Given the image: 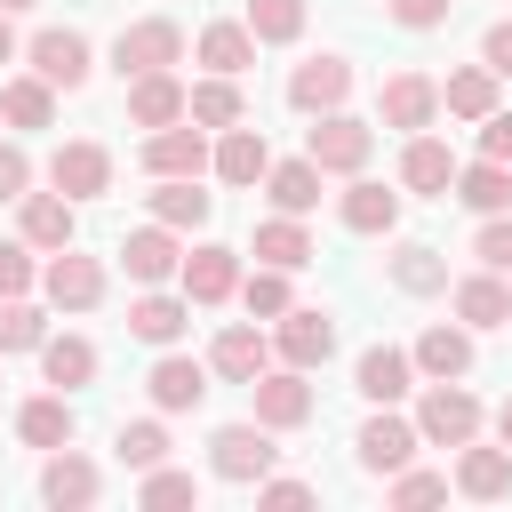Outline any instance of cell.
<instances>
[{"label": "cell", "mask_w": 512, "mask_h": 512, "mask_svg": "<svg viewBox=\"0 0 512 512\" xmlns=\"http://www.w3.org/2000/svg\"><path fill=\"white\" fill-rule=\"evenodd\" d=\"M416 432H424L432 448H464V440L480 432V400H472L456 376H432V392L416 400Z\"/></svg>", "instance_id": "1"}, {"label": "cell", "mask_w": 512, "mask_h": 512, "mask_svg": "<svg viewBox=\"0 0 512 512\" xmlns=\"http://www.w3.org/2000/svg\"><path fill=\"white\" fill-rule=\"evenodd\" d=\"M368 152H376V136L352 112H320V128L304 136V160H320V176H360Z\"/></svg>", "instance_id": "2"}, {"label": "cell", "mask_w": 512, "mask_h": 512, "mask_svg": "<svg viewBox=\"0 0 512 512\" xmlns=\"http://www.w3.org/2000/svg\"><path fill=\"white\" fill-rule=\"evenodd\" d=\"M272 456H280V448H272V424H224V432L208 440L216 480H240V488H248V480H264V472H272Z\"/></svg>", "instance_id": "3"}, {"label": "cell", "mask_w": 512, "mask_h": 512, "mask_svg": "<svg viewBox=\"0 0 512 512\" xmlns=\"http://www.w3.org/2000/svg\"><path fill=\"white\" fill-rule=\"evenodd\" d=\"M176 56H184V32H176L168 16H144V24H128V32L112 40V64H120L128 80H136V72H168Z\"/></svg>", "instance_id": "4"}, {"label": "cell", "mask_w": 512, "mask_h": 512, "mask_svg": "<svg viewBox=\"0 0 512 512\" xmlns=\"http://www.w3.org/2000/svg\"><path fill=\"white\" fill-rule=\"evenodd\" d=\"M248 400H256V424H272V432H296V424L312 416V384H304V368H264V376L248 384Z\"/></svg>", "instance_id": "5"}, {"label": "cell", "mask_w": 512, "mask_h": 512, "mask_svg": "<svg viewBox=\"0 0 512 512\" xmlns=\"http://www.w3.org/2000/svg\"><path fill=\"white\" fill-rule=\"evenodd\" d=\"M48 184H56L64 200H96V192L112 184V152L88 144V136H72V144H56V160H48Z\"/></svg>", "instance_id": "6"}, {"label": "cell", "mask_w": 512, "mask_h": 512, "mask_svg": "<svg viewBox=\"0 0 512 512\" xmlns=\"http://www.w3.org/2000/svg\"><path fill=\"white\" fill-rule=\"evenodd\" d=\"M376 112H384V128H432V112H440V80H424V72H392L384 88H376Z\"/></svg>", "instance_id": "7"}, {"label": "cell", "mask_w": 512, "mask_h": 512, "mask_svg": "<svg viewBox=\"0 0 512 512\" xmlns=\"http://www.w3.org/2000/svg\"><path fill=\"white\" fill-rule=\"evenodd\" d=\"M128 120L136 128H176V120H192V88H176L168 72H136L128 80Z\"/></svg>", "instance_id": "8"}, {"label": "cell", "mask_w": 512, "mask_h": 512, "mask_svg": "<svg viewBox=\"0 0 512 512\" xmlns=\"http://www.w3.org/2000/svg\"><path fill=\"white\" fill-rule=\"evenodd\" d=\"M352 96V64L344 56H312V64H296V80H288V104L296 112H336Z\"/></svg>", "instance_id": "9"}, {"label": "cell", "mask_w": 512, "mask_h": 512, "mask_svg": "<svg viewBox=\"0 0 512 512\" xmlns=\"http://www.w3.org/2000/svg\"><path fill=\"white\" fill-rule=\"evenodd\" d=\"M120 264H128V280H144V288H160L168 272H184V256H176V224H144V232H128V240H120Z\"/></svg>", "instance_id": "10"}, {"label": "cell", "mask_w": 512, "mask_h": 512, "mask_svg": "<svg viewBox=\"0 0 512 512\" xmlns=\"http://www.w3.org/2000/svg\"><path fill=\"white\" fill-rule=\"evenodd\" d=\"M208 160H216V152H208L200 128H152V136H144V168H152V176H200Z\"/></svg>", "instance_id": "11"}, {"label": "cell", "mask_w": 512, "mask_h": 512, "mask_svg": "<svg viewBox=\"0 0 512 512\" xmlns=\"http://www.w3.org/2000/svg\"><path fill=\"white\" fill-rule=\"evenodd\" d=\"M328 352H336V320L288 304V312H280V360H288V368H320Z\"/></svg>", "instance_id": "12"}, {"label": "cell", "mask_w": 512, "mask_h": 512, "mask_svg": "<svg viewBox=\"0 0 512 512\" xmlns=\"http://www.w3.org/2000/svg\"><path fill=\"white\" fill-rule=\"evenodd\" d=\"M40 280H48V304H64V312H88V304L104 296V272H96V256H72V248H56V264H48Z\"/></svg>", "instance_id": "13"}, {"label": "cell", "mask_w": 512, "mask_h": 512, "mask_svg": "<svg viewBox=\"0 0 512 512\" xmlns=\"http://www.w3.org/2000/svg\"><path fill=\"white\" fill-rule=\"evenodd\" d=\"M416 440H424L416 424H400V416H368L352 448H360V464H368V472H400V464L416 456Z\"/></svg>", "instance_id": "14"}, {"label": "cell", "mask_w": 512, "mask_h": 512, "mask_svg": "<svg viewBox=\"0 0 512 512\" xmlns=\"http://www.w3.org/2000/svg\"><path fill=\"white\" fill-rule=\"evenodd\" d=\"M32 72H40L48 88H80V80H88V40H80V32H40V40H32Z\"/></svg>", "instance_id": "15"}, {"label": "cell", "mask_w": 512, "mask_h": 512, "mask_svg": "<svg viewBox=\"0 0 512 512\" xmlns=\"http://www.w3.org/2000/svg\"><path fill=\"white\" fill-rule=\"evenodd\" d=\"M232 288H240V256L232 248H192L184 256V296L192 304H224Z\"/></svg>", "instance_id": "16"}, {"label": "cell", "mask_w": 512, "mask_h": 512, "mask_svg": "<svg viewBox=\"0 0 512 512\" xmlns=\"http://www.w3.org/2000/svg\"><path fill=\"white\" fill-rule=\"evenodd\" d=\"M456 320H464V328H512V288H504L496 272L456 280Z\"/></svg>", "instance_id": "17"}, {"label": "cell", "mask_w": 512, "mask_h": 512, "mask_svg": "<svg viewBox=\"0 0 512 512\" xmlns=\"http://www.w3.org/2000/svg\"><path fill=\"white\" fill-rule=\"evenodd\" d=\"M144 392H152V408H200V400H208V368L184 360V352H168V360L144 376Z\"/></svg>", "instance_id": "18"}, {"label": "cell", "mask_w": 512, "mask_h": 512, "mask_svg": "<svg viewBox=\"0 0 512 512\" xmlns=\"http://www.w3.org/2000/svg\"><path fill=\"white\" fill-rule=\"evenodd\" d=\"M400 184H408V192H448V184H456V152H448L440 136H408V152H400Z\"/></svg>", "instance_id": "19"}, {"label": "cell", "mask_w": 512, "mask_h": 512, "mask_svg": "<svg viewBox=\"0 0 512 512\" xmlns=\"http://www.w3.org/2000/svg\"><path fill=\"white\" fill-rule=\"evenodd\" d=\"M184 320H192V296H136L128 304V336H144V344H176L184 336Z\"/></svg>", "instance_id": "20"}, {"label": "cell", "mask_w": 512, "mask_h": 512, "mask_svg": "<svg viewBox=\"0 0 512 512\" xmlns=\"http://www.w3.org/2000/svg\"><path fill=\"white\" fill-rule=\"evenodd\" d=\"M264 360H272V344H264L256 328H224V336H216V352H208V368H216L224 384H256V376H264Z\"/></svg>", "instance_id": "21"}, {"label": "cell", "mask_w": 512, "mask_h": 512, "mask_svg": "<svg viewBox=\"0 0 512 512\" xmlns=\"http://www.w3.org/2000/svg\"><path fill=\"white\" fill-rule=\"evenodd\" d=\"M456 488H464V496H480V504H496V496H512V448H472V440H464V464H456Z\"/></svg>", "instance_id": "22"}, {"label": "cell", "mask_w": 512, "mask_h": 512, "mask_svg": "<svg viewBox=\"0 0 512 512\" xmlns=\"http://www.w3.org/2000/svg\"><path fill=\"white\" fill-rule=\"evenodd\" d=\"M264 168H272L264 128H224V144H216V176H224V184H256Z\"/></svg>", "instance_id": "23"}, {"label": "cell", "mask_w": 512, "mask_h": 512, "mask_svg": "<svg viewBox=\"0 0 512 512\" xmlns=\"http://www.w3.org/2000/svg\"><path fill=\"white\" fill-rule=\"evenodd\" d=\"M264 192H272V208H280V216L320 208V160H280V168H264Z\"/></svg>", "instance_id": "24"}, {"label": "cell", "mask_w": 512, "mask_h": 512, "mask_svg": "<svg viewBox=\"0 0 512 512\" xmlns=\"http://www.w3.org/2000/svg\"><path fill=\"white\" fill-rule=\"evenodd\" d=\"M16 432H24V448H72V400H64V392H40V400H24Z\"/></svg>", "instance_id": "25"}, {"label": "cell", "mask_w": 512, "mask_h": 512, "mask_svg": "<svg viewBox=\"0 0 512 512\" xmlns=\"http://www.w3.org/2000/svg\"><path fill=\"white\" fill-rule=\"evenodd\" d=\"M96 488H104V480H96V464H88V456H72V448H56V456H48V472H40V496H48V504H96Z\"/></svg>", "instance_id": "26"}, {"label": "cell", "mask_w": 512, "mask_h": 512, "mask_svg": "<svg viewBox=\"0 0 512 512\" xmlns=\"http://www.w3.org/2000/svg\"><path fill=\"white\" fill-rule=\"evenodd\" d=\"M440 104H448L456 120H488V112H496V72H488V64L448 72V80H440Z\"/></svg>", "instance_id": "27"}, {"label": "cell", "mask_w": 512, "mask_h": 512, "mask_svg": "<svg viewBox=\"0 0 512 512\" xmlns=\"http://www.w3.org/2000/svg\"><path fill=\"white\" fill-rule=\"evenodd\" d=\"M24 240L32 248H72V200L64 192H24Z\"/></svg>", "instance_id": "28"}, {"label": "cell", "mask_w": 512, "mask_h": 512, "mask_svg": "<svg viewBox=\"0 0 512 512\" xmlns=\"http://www.w3.org/2000/svg\"><path fill=\"white\" fill-rule=\"evenodd\" d=\"M40 368H48L56 392H72V384L96 376V344H88V336H40Z\"/></svg>", "instance_id": "29"}, {"label": "cell", "mask_w": 512, "mask_h": 512, "mask_svg": "<svg viewBox=\"0 0 512 512\" xmlns=\"http://www.w3.org/2000/svg\"><path fill=\"white\" fill-rule=\"evenodd\" d=\"M408 368H416V352H392V344H376V352H360V392H368L376 408H392V400L408 392Z\"/></svg>", "instance_id": "30"}, {"label": "cell", "mask_w": 512, "mask_h": 512, "mask_svg": "<svg viewBox=\"0 0 512 512\" xmlns=\"http://www.w3.org/2000/svg\"><path fill=\"white\" fill-rule=\"evenodd\" d=\"M0 120H8V128H48V120H56V88H48L40 72H32V80H8V88H0Z\"/></svg>", "instance_id": "31"}, {"label": "cell", "mask_w": 512, "mask_h": 512, "mask_svg": "<svg viewBox=\"0 0 512 512\" xmlns=\"http://www.w3.org/2000/svg\"><path fill=\"white\" fill-rule=\"evenodd\" d=\"M456 200L480 208V216L512 208V176H504V160H472V168H456Z\"/></svg>", "instance_id": "32"}, {"label": "cell", "mask_w": 512, "mask_h": 512, "mask_svg": "<svg viewBox=\"0 0 512 512\" xmlns=\"http://www.w3.org/2000/svg\"><path fill=\"white\" fill-rule=\"evenodd\" d=\"M416 368H424V376H464V368H472V336L448 328V320L424 328V336H416Z\"/></svg>", "instance_id": "33"}, {"label": "cell", "mask_w": 512, "mask_h": 512, "mask_svg": "<svg viewBox=\"0 0 512 512\" xmlns=\"http://www.w3.org/2000/svg\"><path fill=\"white\" fill-rule=\"evenodd\" d=\"M200 64L208 72H248L256 64V32L248 24H208L200 32Z\"/></svg>", "instance_id": "34"}, {"label": "cell", "mask_w": 512, "mask_h": 512, "mask_svg": "<svg viewBox=\"0 0 512 512\" xmlns=\"http://www.w3.org/2000/svg\"><path fill=\"white\" fill-rule=\"evenodd\" d=\"M336 208H344L352 232H392V224H400V192H384V184H352Z\"/></svg>", "instance_id": "35"}, {"label": "cell", "mask_w": 512, "mask_h": 512, "mask_svg": "<svg viewBox=\"0 0 512 512\" xmlns=\"http://www.w3.org/2000/svg\"><path fill=\"white\" fill-rule=\"evenodd\" d=\"M256 256L280 264V272H296V264H312V232L296 216H272V224H256Z\"/></svg>", "instance_id": "36"}, {"label": "cell", "mask_w": 512, "mask_h": 512, "mask_svg": "<svg viewBox=\"0 0 512 512\" xmlns=\"http://www.w3.org/2000/svg\"><path fill=\"white\" fill-rule=\"evenodd\" d=\"M240 112H248V104H240L232 72H216V80L192 88V120H200V128H240Z\"/></svg>", "instance_id": "37"}, {"label": "cell", "mask_w": 512, "mask_h": 512, "mask_svg": "<svg viewBox=\"0 0 512 512\" xmlns=\"http://www.w3.org/2000/svg\"><path fill=\"white\" fill-rule=\"evenodd\" d=\"M152 216L160 224H208V192H192V176H160V192H152Z\"/></svg>", "instance_id": "38"}, {"label": "cell", "mask_w": 512, "mask_h": 512, "mask_svg": "<svg viewBox=\"0 0 512 512\" xmlns=\"http://www.w3.org/2000/svg\"><path fill=\"white\" fill-rule=\"evenodd\" d=\"M392 280H400L408 296H432V288H448V264H440L432 248H400V256H392Z\"/></svg>", "instance_id": "39"}, {"label": "cell", "mask_w": 512, "mask_h": 512, "mask_svg": "<svg viewBox=\"0 0 512 512\" xmlns=\"http://www.w3.org/2000/svg\"><path fill=\"white\" fill-rule=\"evenodd\" d=\"M248 32L256 40H296L304 32V0H248Z\"/></svg>", "instance_id": "40"}, {"label": "cell", "mask_w": 512, "mask_h": 512, "mask_svg": "<svg viewBox=\"0 0 512 512\" xmlns=\"http://www.w3.org/2000/svg\"><path fill=\"white\" fill-rule=\"evenodd\" d=\"M48 328H40V312L24 304V296H0V352H32Z\"/></svg>", "instance_id": "41"}, {"label": "cell", "mask_w": 512, "mask_h": 512, "mask_svg": "<svg viewBox=\"0 0 512 512\" xmlns=\"http://www.w3.org/2000/svg\"><path fill=\"white\" fill-rule=\"evenodd\" d=\"M112 448H120V464L152 472V464L168 456V432H160V424H120V440H112Z\"/></svg>", "instance_id": "42"}, {"label": "cell", "mask_w": 512, "mask_h": 512, "mask_svg": "<svg viewBox=\"0 0 512 512\" xmlns=\"http://www.w3.org/2000/svg\"><path fill=\"white\" fill-rule=\"evenodd\" d=\"M240 296H248V312L280 320V312H288V272H280V264H264L256 280H240Z\"/></svg>", "instance_id": "43"}, {"label": "cell", "mask_w": 512, "mask_h": 512, "mask_svg": "<svg viewBox=\"0 0 512 512\" xmlns=\"http://www.w3.org/2000/svg\"><path fill=\"white\" fill-rule=\"evenodd\" d=\"M472 256H480L488 272H512V216H504V208H496V216L480 224V240H472Z\"/></svg>", "instance_id": "44"}, {"label": "cell", "mask_w": 512, "mask_h": 512, "mask_svg": "<svg viewBox=\"0 0 512 512\" xmlns=\"http://www.w3.org/2000/svg\"><path fill=\"white\" fill-rule=\"evenodd\" d=\"M200 488H192V472H168V464H152L144 472V504H192Z\"/></svg>", "instance_id": "45"}, {"label": "cell", "mask_w": 512, "mask_h": 512, "mask_svg": "<svg viewBox=\"0 0 512 512\" xmlns=\"http://www.w3.org/2000/svg\"><path fill=\"white\" fill-rule=\"evenodd\" d=\"M32 288V240H0V296Z\"/></svg>", "instance_id": "46"}, {"label": "cell", "mask_w": 512, "mask_h": 512, "mask_svg": "<svg viewBox=\"0 0 512 512\" xmlns=\"http://www.w3.org/2000/svg\"><path fill=\"white\" fill-rule=\"evenodd\" d=\"M440 496H448L440 472H400V480H392V504H440Z\"/></svg>", "instance_id": "47"}, {"label": "cell", "mask_w": 512, "mask_h": 512, "mask_svg": "<svg viewBox=\"0 0 512 512\" xmlns=\"http://www.w3.org/2000/svg\"><path fill=\"white\" fill-rule=\"evenodd\" d=\"M480 160H504L512 168V112H488L480 120Z\"/></svg>", "instance_id": "48"}, {"label": "cell", "mask_w": 512, "mask_h": 512, "mask_svg": "<svg viewBox=\"0 0 512 512\" xmlns=\"http://www.w3.org/2000/svg\"><path fill=\"white\" fill-rule=\"evenodd\" d=\"M24 184H32V160L16 144H0V200H24Z\"/></svg>", "instance_id": "49"}, {"label": "cell", "mask_w": 512, "mask_h": 512, "mask_svg": "<svg viewBox=\"0 0 512 512\" xmlns=\"http://www.w3.org/2000/svg\"><path fill=\"white\" fill-rule=\"evenodd\" d=\"M448 16V0H392V24H408V32H432Z\"/></svg>", "instance_id": "50"}, {"label": "cell", "mask_w": 512, "mask_h": 512, "mask_svg": "<svg viewBox=\"0 0 512 512\" xmlns=\"http://www.w3.org/2000/svg\"><path fill=\"white\" fill-rule=\"evenodd\" d=\"M480 56H488V72H496V80H512V24H488Z\"/></svg>", "instance_id": "51"}, {"label": "cell", "mask_w": 512, "mask_h": 512, "mask_svg": "<svg viewBox=\"0 0 512 512\" xmlns=\"http://www.w3.org/2000/svg\"><path fill=\"white\" fill-rule=\"evenodd\" d=\"M256 496H264V504H312L304 480H256Z\"/></svg>", "instance_id": "52"}, {"label": "cell", "mask_w": 512, "mask_h": 512, "mask_svg": "<svg viewBox=\"0 0 512 512\" xmlns=\"http://www.w3.org/2000/svg\"><path fill=\"white\" fill-rule=\"evenodd\" d=\"M16 56V32H8V8H0V64Z\"/></svg>", "instance_id": "53"}, {"label": "cell", "mask_w": 512, "mask_h": 512, "mask_svg": "<svg viewBox=\"0 0 512 512\" xmlns=\"http://www.w3.org/2000/svg\"><path fill=\"white\" fill-rule=\"evenodd\" d=\"M496 432H504V448H512V400H504V416H496Z\"/></svg>", "instance_id": "54"}, {"label": "cell", "mask_w": 512, "mask_h": 512, "mask_svg": "<svg viewBox=\"0 0 512 512\" xmlns=\"http://www.w3.org/2000/svg\"><path fill=\"white\" fill-rule=\"evenodd\" d=\"M0 8H32V0H0Z\"/></svg>", "instance_id": "55"}]
</instances>
